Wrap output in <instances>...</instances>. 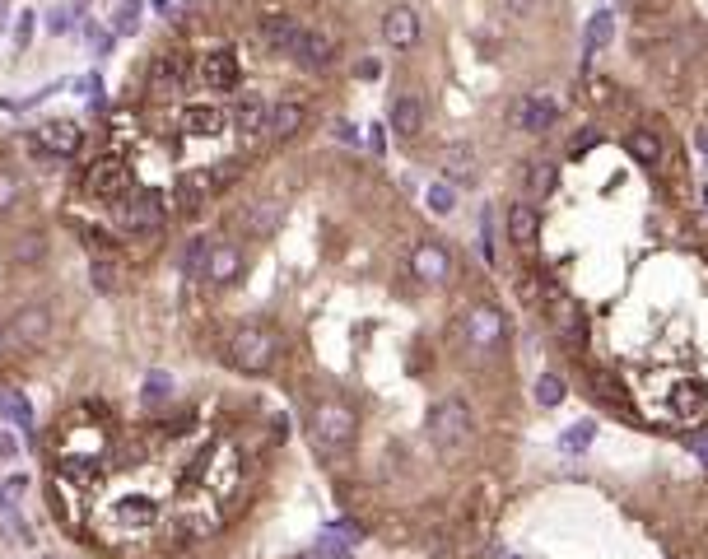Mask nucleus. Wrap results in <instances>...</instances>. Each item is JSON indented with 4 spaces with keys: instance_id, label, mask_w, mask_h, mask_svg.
Masks as SVG:
<instances>
[{
    "instance_id": "26",
    "label": "nucleus",
    "mask_w": 708,
    "mask_h": 559,
    "mask_svg": "<svg viewBox=\"0 0 708 559\" xmlns=\"http://www.w3.org/2000/svg\"><path fill=\"white\" fill-rule=\"evenodd\" d=\"M182 84H187V56L182 52L159 56V61H154V89H159V94H177Z\"/></svg>"
},
{
    "instance_id": "2",
    "label": "nucleus",
    "mask_w": 708,
    "mask_h": 559,
    "mask_svg": "<svg viewBox=\"0 0 708 559\" xmlns=\"http://www.w3.org/2000/svg\"><path fill=\"white\" fill-rule=\"evenodd\" d=\"M359 434V420H354V410L345 401H322L313 410V438L322 443L327 452H345Z\"/></svg>"
},
{
    "instance_id": "7",
    "label": "nucleus",
    "mask_w": 708,
    "mask_h": 559,
    "mask_svg": "<svg viewBox=\"0 0 708 559\" xmlns=\"http://www.w3.org/2000/svg\"><path fill=\"white\" fill-rule=\"evenodd\" d=\"M159 215H164V196H154V191H145V187H136L131 196H122V201H117V224H122L126 233L154 229V224H159Z\"/></svg>"
},
{
    "instance_id": "35",
    "label": "nucleus",
    "mask_w": 708,
    "mask_h": 559,
    "mask_svg": "<svg viewBox=\"0 0 708 559\" xmlns=\"http://www.w3.org/2000/svg\"><path fill=\"white\" fill-rule=\"evenodd\" d=\"M592 438H597V424H592V420H578V424H569V429H564L559 448H564V452H583Z\"/></svg>"
},
{
    "instance_id": "12",
    "label": "nucleus",
    "mask_w": 708,
    "mask_h": 559,
    "mask_svg": "<svg viewBox=\"0 0 708 559\" xmlns=\"http://www.w3.org/2000/svg\"><path fill=\"white\" fill-rule=\"evenodd\" d=\"M410 271H415V280H424V285H448L452 257L438 243H420L415 252H410Z\"/></svg>"
},
{
    "instance_id": "25",
    "label": "nucleus",
    "mask_w": 708,
    "mask_h": 559,
    "mask_svg": "<svg viewBox=\"0 0 708 559\" xmlns=\"http://www.w3.org/2000/svg\"><path fill=\"white\" fill-rule=\"evenodd\" d=\"M625 150L634 154V159H639L643 168H662V150H667V145H662V136H657V131H648V126H639V131H629Z\"/></svg>"
},
{
    "instance_id": "16",
    "label": "nucleus",
    "mask_w": 708,
    "mask_h": 559,
    "mask_svg": "<svg viewBox=\"0 0 708 559\" xmlns=\"http://www.w3.org/2000/svg\"><path fill=\"white\" fill-rule=\"evenodd\" d=\"M303 117H308L303 103H275L271 117H266V140H271V145L294 140V136H299V126H303Z\"/></svg>"
},
{
    "instance_id": "40",
    "label": "nucleus",
    "mask_w": 708,
    "mask_h": 559,
    "mask_svg": "<svg viewBox=\"0 0 708 559\" xmlns=\"http://www.w3.org/2000/svg\"><path fill=\"white\" fill-rule=\"evenodd\" d=\"M84 47H89V52H94V56H108L112 47H117V33H112V28H89V38H84Z\"/></svg>"
},
{
    "instance_id": "6",
    "label": "nucleus",
    "mask_w": 708,
    "mask_h": 559,
    "mask_svg": "<svg viewBox=\"0 0 708 559\" xmlns=\"http://www.w3.org/2000/svg\"><path fill=\"white\" fill-rule=\"evenodd\" d=\"M215 191V178H210V168H196V173H182L173 182V191H164V210L173 215H196L205 205V196Z\"/></svg>"
},
{
    "instance_id": "33",
    "label": "nucleus",
    "mask_w": 708,
    "mask_h": 559,
    "mask_svg": "<svg viewBox=\"0 0 708 559\" xmlns=\"http://www.w3.org/2000/svg\"><path fill=\"white\" fill-rule=\"evenodd\" d=\"M564 396H569V387H564V378H559V373H541V378H536V401H541L545 410L564 406Z\"/></svg>"
},
{
    "instance_id": "36",
    "label": "nucleus",
    "mask_w": 708,
    "mask_h": 559,
    "mask_svg": "<svg viewBox=\"0 0 708 559\" xmlns=\"http://www.w3.org/2000/svg\"><path fill=\"white\" fill-rule=\"evenodd\" d=\"M140 14H145V5L140 0H122L117 5V19H112V28H117V38H131L140 28Z\"/></svg>"
},
{
    "instance_id": "1",
    "label": "nucleus",
    "mask_w": 708,
    "mask_h": 559,
    "mask_svg": "<svg viewBox=\"0 0 708 559\" xmlns=\"http://www.w3.org/2000/svg\"><path fill=\"white\" fill-rule=\"evenodd\" d=\"M275 350H280V341H275L271 327H261V322H247V327L233 331L229 341V364L243 373H266L275 364Z\"/></svg>"
},
{
    "instance_id": "48",
    "label": "nucleus",
    "mask_w": 708,
    "mask_h": 559,
    "mask_svg": "<svg viewBox=\"0 0 708 559\" xmlns=\"http://www.w3.org/2000/svg\"><path fill=\"white\" fill-rule=\"evenodd\" d=\"M354 75H359V80H378V75H382V61H373V56H364V61L354 66Z\"/></svg>"
},
{
    "instance_id": "46",
    "label": "nucleus",
    "mask_w": 708,
    "mask_h": 559,
    "mask_svg": "<svg viewBox=\"0 0 708 559\" xmlns=\"http://www.w3.org/2000/svg\"><path fill=\"white\" fill-rule=\"evenodd\" d=\"M504 10L513 14V19H527V14L541 10V0H504Z\"/></svg>"
},
{
    "instance_id": "5",
    "label": "nucleus",
    "mask_w": 708,
    "mask_h": 559,
    "mask_svg": "<svg viewBox=\"0 0 708 559\" xmlns=\"http://www.w3.org/2000/svg\"><path fill=\"white\" fill-rule=\"evenodd\" d=\"M84 191H89V196H103V201H122V196L136 191V178H131V168H126L117 154H108V159H98V164L89 168Z\"/></svg>"
},
{
    "instance_id": "13",
    "label": "nucleus",
    "mask_w": 708,
    "mask_h": 559,
    "mask_svg": "<svg viewBox=\"0 0 708 559\" xmlns=\"http://www.w3.org/2000/svg\"><path fill=\"white\" fill-rule=\"evenodd\" d=\"M550 327L559 331V341L583 345L587 322H583V308H578V299H569V294H550Z\"/></svg>"
},
{
    "instance_id": "29",
    "label": "nucleus",
    "mask_w": 708,
    "mask_h": 559,
    "mask_svg": "<svg viewBox=\"0 0 708 559\" xmlns=\"http://www.w3.org/2000/svg\"><path fill=\"white\" fill-rule=\"evenodd\" d=\"M555 182H559V168L550 164V159H541V164H531V173H527L531 201H545V196H550V191H555Z\"/></svg>"
},
{
    "instance_id": "3",
    "label": "nucleus",
    "mask_w": 708,
    "mask_h": 559,
    "mask_svg": "<svg viewBox=\"0 0 708 559\" xmlns=\"http://www.w3.org/2000/svg\"><path fill=\"white\" fill-rule=\"evenodd\" d=\"M429 438L438 448H462L471 438V410H466L462 396H448V401H438L429 410Z\"/></svg>"
},
{
    "instance_id": "15",
    "label": "nucleus",
    "mask_w": 708,
    "mask_h": 559,
    "mask_svg": "<svg viewBox=\"0 0 708 559\" xmlns=\"http://www.w3.org/2000/svg\"><path fill=\"white\" fill-rule=\"evenodd\" d=\"M10 336H14V341H28V345H42L47 336H52V313H47L42 303H28V308L14 313Z\"/></svg>"
},
{
    "instance_id": "49",
    "label": "nucleus",
    "mask_w": 708,
    "mask_h": 559,
    "mask_svg": "<svg viewBox=\"0 0 708 559\" xmlns=\"http://www.w3.org/2000/svg\"><path fill=\"white\" fill-rule=\"evenodd\" d=\"M587 145H597V131H592V126H587V131H578V136H573V154H587Z\"/></svg>"
},
{
    "instance_id": "41",
    "label": "nucleus",
    "mask_w": 708,
    "mask_h": 559,
    "mask_svg": "<svg viewBox=\"0 0 708 559\" xmlns=\"http://www.w3.org/2000/svg\"><path fill=\"white\" fill-rule=\"evenodd\" d=\"M317 559H350V541H341V536H322L317 541Z\"/></svg>"
},
{
    "instance_id": "55",
    "label": "nucleus",
    "mask_w": 708,
    "mask_h": 559,
    "mask_svg": "<svg viewBox=\"0 0 708 559\" xmlns=\"http://www.w3.org/2000/svg\"><path fill=\"white\" fill-rule=\"evenodd\" d=\"M508 559H518V555H508Z\"/></svg>"
},
{
    "instance_id": "18",
    "label": "nucleus",
    "mask_w": 708,
    "mask_h": 559,
    "mask_svg": "<svg viewBox=\"0 0 708 559\" xmlns=\"http://www.w3.org/2000/svg\"><path fill=\"white\" fill-rule=\"evenodd\" d=\"M196 75H201L210 89H238V56H233V52H210V56H201Z\"/></svg>"
},
{
    "instance_id": "43",
    "label": "nucleus",
    "mask_w": 708,
    "mask_h": 559,
    "mask_svg": "<svg viewBox=\"0 0 708 559\" xmlns=\"http://www.w3.org/2000/svg\"><path fill=\"white\" fill-rule=\"evenodd\" d=\"M480 257L494 261V215L490 210H480Z\"/></svg>"
},
{
    "instance_id": "37",
    "label": "nucleus",
    "mask_w": 708,
    "mask_h": 559,
    "mask_svg": "<svg viewBox=\"0 0 708 559\" xmlns=\"http://www.w3.org/2000/svg\"><path fill=\"white\" fill-rule=\"evenodd\" d=\"M0 410L10 415L14 424H33V406H28V396H19V392H0Z\"/></svg>"
},
{
    "instance_id": "19",
    "label": "nucleus",
    "mask_w": 708,
    "mask_h": 559,
    "mask_svg": "<svg viewBox=\"0 0 708 559\" xmlns=\"http://www.w3.org/2000/svg\"><path fill=\"white\" fill-rule=\"evenodd\" d=\"M285 224V201L280 196H271V201H252L243 210V229L257 233V238H266V233H275Z\"/></svg>"
},
{
    "instance_id": "39",
    "label": "nucleus",
    "mask_w": 708,
    "mask_h": 559,
    "mask_svg": "<svg viewBox=\"0 0 708 559\" xmlns=\"http://www.w3.org/2000/svg\"><path fill=\"white\" fill-rule=\"evenodd\" d=\"M19 196H24V182L14 178V173H0V215H5V210H14V205H19Z\"/></svg>"
},
{
    "instance_id": "28",
    "label": "nucleus",
    "mask_w": 708,
    "mask_h": 559,
    "mask_svg": "<svg viewBox=\"0 0 708 559\" xmlns=\"http://www.w3.org/2000/svg\"><path fill=\"white\" fill-rule=\"evenodd\" d=\"M615 33V14L611 10H597L592 19H587V33H583V52L587 56H597V47H606Z\"/></svg>"
},
{
    "instance_id": "53",
    "label": "nucleus",
    "mask_w": 708,
    "mask_h": 559,
    "mask_svg": "<svg viewBox=\"0 0 708 559\" xmlns=\"http://www.w3.org/2000/svg\"><path fill=\"white\" fill-rule=\"evenodd\" d=\"M0 24H5V0H0Z\"/></svg>"
},
{
    "instance_id": "14",
    "label": "nucleus",
    "mask_w": 708,
    "mask_h": 559,
    "mask_svg": "<svg viewBox=\"0 0 708 559\" xmlns=\"http://www.w3.org/2000/svg\"><path fill=\"white\" fill-rule=\"evenodd\" d=\"M238 271H243V247L238 243H215L210 247V261H205V280L210 285H233L238 280Z\"/></svg>"
},
{
    "instance_id": "51",
    "label": "nucleus",
    "mask_w": 708,
    "mask_h": 559,
    "mask_svg": "<svg viewBox=\"0 0 708 559\" xmlns=\"http://www.w3.org/2000/svg\"><path fill=\"white\" fill-rule=\"evenodd\" d=\"M695 457H699V462L708 466V438H704V443H695Z\"/></svg>"
},
{
    "instance_id": "34",
    "label": "nucleus",
    "mask_w": 708,
    "mask_h": 559,
    "mask_svg": "<svg viewBox=\"0 0 708 559\" xmlns=\"http://www.w3.org/2000/svg\"><path fill=\"white\" fill-rule=\"evenodd\" d=\"M210 238H191L187 252H182V271L187 275H205V261H210Z\"/></svg>"
},
{
    "instance_id": "10",
    "label": "nucleus",
    "mask_w": 708,
    "mask_h": 559,
    "mask_svg": "<svg viewBox=\"0 0 708 559\" xmlns=\"http://www.w3.org/2000/svg\"><path fill=\"white\" fill-rule=\"evenodd\" d=\"M382 38H387V47H396V52H410V47L420 42V14L410 10V5H392V10L382 14Z\"/></svg>"
},
{
    "instance_id": "32",
    "label": "nucleus",
    "mask_w": 708,
    "mask_h": 559,
    "mask_svg": "<svg viewBox=\"0 0 708 559\" xmlns=\"http://www.w3.org/2000/svg\"><path fill=\"white\" fill-rule=\"evenodd\" d=\"M168 396H173V378H168L164 369H154L150 378H145V387H140V401H145V406H164Z\"/></svg>"
},
{
    "instance_id": "22",
    "label": "nucleus",
    "mask_w": 708,
    "mask_h": 559,
    "mask_svg": "<svg viewBox=\"0 0 708 559\" xmlns=\"http://www.w3.org/2000/svg\"><path fill=\"white\" fill-rule=\"evenodd\" d=\"M476 173H480L476 150H471V145H448V154H443V178H448L452 187H471Z\"/></svg>"
},
{
    "instance_id": "21",
    "label": "nucleus",
    "mask_w": 708,
    "mask_h": 559,
    "mask_svg": "<svg viewBox=\"0 0 708 559\" xmlns=\"http://www.w3.org/2000/svg\"><path fill=\"white\" fill-rule=\"evenodd\" d=\"M261 38H266V47L271 52H289L294 56V47H299V38H303V28L289 19V14H266L261 19Z\"/></svg>"
},
{
    "instance_id": "44",
    "label": "nucleus",
    "mask_w": 708,
    "mask_h": 559,
    "mask_svg": "<svg viewBox=\"0 0 708 559\" xmlns=\"http://www.w3.org/2000/svg\"><path fill=\"white\" fill-rule=\"evenodd\" d=\"M33 24H38L33 10H24L19 19H14V47H28V42H33Z\"/></svg>"
},
{
    "instance_id": "9",
    "label": "nucleus",
    "mask_w": 708,
    "mask_h": 559,
    "mask_svg": "<svg viewBox=\"0 0 708 559\" xmlns=\"http://www.w3.org/2000/svg\"><path fill=\"white\" fill-rule=\"evenodd\" d=\"M667 410L676 420H699L708 410V382L704 378H676V387L667 392Z\"/></svg>"
},
{
    "instance_id": "23",
    "label": "nucleus",
    "mask_w": 708,
    "mask_h": 559,
    "mask_svg": "<svg viewBox=\"0 0 708 559\" xmlns=\"http://www.w3.org/2000/svg\"><path fill=\"white\" fill-rule=\"evenodd\" d=\"M224 122H229V117H224L215 103H196V108L182 112V131H187V136H219Z\"/></svg>"
},
{
    "instance_id": "47",
    "label": "nucleus",
    "mask_w": 708,
    "mask_h": 559,
    "mask_svg": "<svg viewBox=\"0 0 708 559\" xmlns=\"http://www.w3.org/2000/svg\"><path fill=\"white\" fill-rule=\"evenodd\" d=\"M14 457H19V438L10 429H0V462H14Z\"/></svg>"
},
{
    "instance_id": "24",
    "label": "nucleus",
    "mask_w": 708,
    "mask_h": 559,
    "mask_svg": "<svg viewBox=\"0 0 708 559\" xmlns=\"http://www.w3.org/2000/svg\"><path fill=\"white\" fill-rule=\"evenodd\" d=\"M508 238H513V247H518V252H527V247L536 243V210H531L527 201L508 205Z\"/></svg>"
},
{
    "instance_id": "8",
    "label": "nucleus",
    "mask_w": 708,
    "mask_h": 559,
    "mask_svg": "<svg viewBox=\"0 0 708 559\" xmlns=\"http://www.w3.org/2000/svg\"><path fill=\"white\" fill-rule=\"evenodd\" d=\"M80 145H84V131L75 122H42L38 131H33V150L52 154V159H70Z\"/></svg>"
},
{
    "instance_id": "45",
    "label": "nucleus",
    "mask_w": 708,
    "mask_h": 559,
    "mask_svg": "<svg viewBox=\"0 0 708 559\" xmlns=\"http://www.w3.org/2000/svg\"><path fill=\"white\" fill-rule=\"evenodd\" d=\"M47 24H52V33H70V28H75V14H70V10H61V5H56V10L47 14Z\"/></svg>"
},
{
    "instance_id": "4",
    "label": "nucleus",
    "mask_w": 708,
    "mask_h": 559,
    "mask_svg": "<svg viewBox=\"0 0 708 559\" xmlns=\"http://www.w3.org/2000/svg\"><path fill=\"white\" fill-rule=\"evenodd\" d=\"M462 336L476 345V350H494V345H504V336H508L504 308H494V303H471L466 317H462Z\"/></svg>"
},
{
    "instance_id": "42",
    "label": "nucleus",
    "mask_w": 708,
    "mask_h": 559,
    "mask_svg": "<svg viewBox=\"0 0 708 559\" xmlns=\"http://www.w3.org/2000/svg\"><path fill=\"white\" fill-rule=\"evenodd\" d=\"M89 280H94L98 289H103V294H112V289H117V275H112V261L103 257V261H94V266H89Z\"/></svg>"
},
{
    "instance_id": "17",
    "label": "nucleus",
    "mask_w": 708,
    "mask_h": 559,
    "mask_svg": "<svg viewBox=\"0 0 708 559\" xmlns=\"http://www.w3.org/2000/svg\"><path fill=\"white\" fill-rule=\"evenodd\" d=\"M294 61H299L303 70H322L336 61V38L331 33H303L299 47H294Z\"/></svg>"
},
{
    "instance_id": "52",
    "label": "nucleus",
    "mask_w": 708,
    "mask_h": 559,
    "mask_svg": "<svg viewBox=\"0 0 708 559\" xmlns=\"http://www.w3.org/2000/svg\"><path fill=\"white\" fill-rule=\"evenodd\" d=\"M5 336H10V327H5V322H0V345H5Z\"/></svg>"
},
{
    "instance_id": "54",
    "label": "nucleus",
    "mask_w": 708,
    "mask_h": 559,
    "mask_svg": "<svg viewBox=\"0 0 708 559\" xmlns=\"http://www.w3.org/2000/svg\"><path fill=\"white\" fill-rule=\"evenodd\" d=\"M643 5H662V0H643Z\"/></svg>"
},
{
    "instance_id": "31",
    "label": "nucleus",
    "mask_w": 708,
    "mask_h": 559,
    "mask_svg": "<svg viewBox=\"0 0 708 559\" xmlns=\"http://www.w3.org/2000/svg\"><path fill=\"white\" fill-rule=\"evenodd\" d=\"M424 205H429L434 215H452V210H457V187H452L448 178H438L434 187L424 191Z\"/></svg>"
},
{
    "instance_id": "11",
    "label": "nucleus",
    "mask_w": 708,
    "mask_h": 559,
    "mask_svg": "<svg viewBox=\"0 0 708 559\" xmlns=\"http://www.w3.org/2000/svg\"><path fill=\"white\" fill-rule=\"evenodd\" d=\"M555 122H559V98H550V94H527L513 108V126L518 131H545V126H555Z\"/></svg>"
},
{
    "instance_id": "50",
    "label": "nucleus",
    "mask_w": 708,
    "mask_h": 559,
    "mask_svg": "<svg viewBox=\"0 0 708 559\" xmlns=\"http://www.w3.org/2000/svg\"><path fill=\"white\" fill-rule=\"evenodd\" d=\"M368 150H373V154L387 150V136H382V126H373V131H368Z\"/></svg>"
},
{
    "instance_id": "27",
    "label": "nucleus",
    "mask_w": 708,
    "mask_h": 559,
    "mask_svg": "<svg viewBox=\"0 0 708 559\" xmlns=\"http://www.w3.org/2000/svg\"><path fill=\"white\" fill-rule=\"evenodd\" d=\"M266 117H271V108H266L261 98H252V94H247L243 103H238V108L229 112V122L238 126L243 136H257V131H266Z\"/></svg>"
},
{
    "instance_id": "38",
    "label": "nucleus",
    "mask_w": 708,
    "mask_h": 559,
    "mask_svg": "<svg viewBox=\"0 0 708 559\" xmlns=\"http://www.w3.org/2000/svg\"><path fill=\"white\" fill-rule=\"evenodd\" d=\"M117 513H122V518L131 522V527H145V522L154 518V504H150V499H126V504L117 508Z\"/></svg>"
},
{
    "instance_id": "30",
    "label": "nucleus",
    "mask_w": 708,
    "mask_h": 559,
    "mask_svg": "<svg viewBox=\"0 0 708 559\" xmlns=\"http://www.w3.org/2000/svg\"><path fill=\"white\" fill-rule=\"evenodd\" d=\"M10 252H14V261H28V266H38L42 257H47V238L42 233H19L10 243Z\"/></svg>"
},
{
    "instance_id": "20",
    "label": "nucleus",
    "mask_w": 708,
    "mask_h": 559,
    "mask_svg": "<svg viewBox=\"0 0 708 559\" xmlns=\"http://www.w3.org/2000/svg\"><path fill=\"white\" fill-rule=\"evenodd\" d=\"M392 131L401 140H415L424 131V98L420 94H401L392 103Z\"/></svg>"
}]
</instances>
